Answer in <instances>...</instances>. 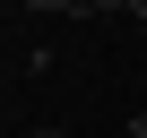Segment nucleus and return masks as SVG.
<instances>
[{
    "label": "nucleus",
    "instance_id": "f03ea898",
    "mask_svg": "<svg viewBox=\"0 0 147 138\" xmlns=\"http://www.w3.org/2000/svg\"><path fill=\"white\" fill-rule=\"evenodd\" d=\"M87 17H130V0H78Z\"/></svg>",
    "mask_w": 147,
    "mask_h": 138
},
{
    "label": "nucleus",
    "instance_id": "20e7f679",
    "mask_svg": "<svg viewBox=\"0 0 147 138\" xmlns=\"http://www.w3.org/2000/svg\"><path fill=\"white\" fill-rule=\"evenodd\" d=\"M26 138H69V129H26Z\"/></svg>",
    "mask_w": 147,
    "mask_h": 138
},
{
    "label": "nucleus",
    "instance_id": "f257e3e1",
    "mask_svg": "<svg viewBox=\"0 0 147 138\" xmlns=\"http://www.w3.org/2000/svg\"><path fill=\"white\" fill-rule=\"evenodd\" d=\"M26 9H43V17H87L78 0H26Z\"/></svg>",
    "mask_w": 147,
    "mask_h": 138
},
{
    "label": "nucleus",
    "instance_id": "7ed1b4c3",
    "mask_svg": "<svg viewBox=\"0 0 147 138\" xmlns=\"http://www.w3.org/2000/svg\"><path fill=\"white\" fill-rule=\"evenodd\" d=\"M130 17H138V26H147V0H130Z\"/></svg>",
    "mask_w": 147,
    "mask_h": 138
}]
</instances>
